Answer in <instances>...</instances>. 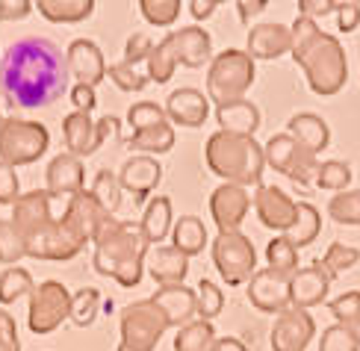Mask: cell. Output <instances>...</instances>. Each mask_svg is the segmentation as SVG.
<instances>
[{
	"label": "cell",
	"instance_id": "cell-1",
	"mask_svg": "<svg viewBox=\"0 0 360 351\" xmlns=\"http://www.w3.org/2000/svg\"><path fill=\"white\" fill-rule=\"evenodd\" d=\"M68 63L51 39L27 36L9 44L0 59V89L12 106L36 110L63 98L68 89Z\"/></svg>",
	"mask_w": 360,
	"mask_h": 351
},
{
	"label": "cell",
	"instance_id": "cell-2",
	"mask_svg": "<svg viewBox=\"0 0 360 351\" xmlns=\"http://www.w3.org/2000/svg\"><path fill=\"white\" fill-rule=\"evenodd\" d=\"M51 198L53 195L48 189H33L27 195H18V201L12 204L15 212L9 222L21 236L27 257L65 263L83 251L89 236L71 212H63L59 219L51 216Z\"/></svg>",
	"mask_w": 360,
	"mask_h": 351
},
{
	"label": "cell",
	"instance_id": "cell-3",
	"mask_svg": "<svg viewBox=\"0 0 360 351\" xmlns=\"http://www.w3.org/2000/svg\"><path fill=\"white\" fill-rule=\"evenodd\" d=\"M292 59L304 71L307 86L322 98H331L349 80V59L337 36L319 30L316 21L298 15L292 21Z\"/></svg>",
	"mask_w": 360,
	"mask_h": 351
},
{
	"label": "cell",
	"instance_id": "cell-4",
	"mask_svg": "<svg viewBox=\"0 0 360 351\" xmlns=\"http://www.w3.org/2000/svg\"><path fill=\"white\" fill-rule=\"evenodd\" d=\"M92 242H95L92 266L98 274L112 278L124 289L139 286L142 272H145V254L151 245L145 242V236L136 224L118 222L110 216Z\"/></svg>",
	"mask_w": 360,
	"mask_h": 351
},
{
	"label": "cell",
	"instance_id": "cell-5",
	"mask_svg": "<svg viewBox=\"0 0 360 351\" xmlns=\"http://www.w3.org/2000/svg\"><path fill=\"white\" fill-rule=\"evenodd\" d=\"M207 169L224 183L233 186H260L263 169H266V154L263 145L254 136H236L216 130L204 145Z\"/></svg>",
	"mask_w": 360,
	"mask_h": 351
},
{
	"label": "cell",
	"instance_id": "cell-6",
	"mask_svg": "<svg viewBox=\"0 0 360 351\" xmlns=\"http://www.w3.org/2000/svg\"><path fill=\"white\" fill-rule=\"evenodd\" d=\"M254 86V59L248 51H224L216 53L207 71V101L216 106L243 101V95Z\"/></svg>",
	"mask_w": 360,
	"mask_h": 351
},
{
	"label": "cell",
	"instance_id": "cell-7",
	"mask_svg": "<svg viewBox=\"0 0 360 351\" xmlns=\"http://www.w3.org/2000/svg\"><path fill=\"white\" fill-rule=\"evenodd\" d=\"M51 145V133L39 121H21V118H4L0 127V162L6 165H30L36 162Z\"/></svg>",
	"mask_w": 360,
	"mask_h": 351
},
{
	"label": "cell",
	"instance_id": "cell-8",
	"mask_svg": "<svg viewBox=\"0 0 360 351\" xmlns=\"http://www.w3.org/2000/svg\"><path fill=\"white\" fill-rule=\"evenodd\" d=\"M166 331H169V319L151 298L127 304L122 313V343H118V351H154Z\"/></svg>",
	"mask_w": 360,
	"mask_h": 351
},
{
	"label": "cell",
	"instance_id": "cell-9",
	"mask_svg": "<svg viewBox=\"0 0 360 351\" xmlns=\"http://www.w3.org/2000/svg\"><path fill=\"white\" fill-rule=\"evenodd\" d=\"M213 263L228 286H243L257 272V251L245 234H219L213 239Z\"/></svg>",
	"mask_w": 360,
	"mask_h": 351
},
{
	"label": "cell",
	"instance_id": "cell-10",
	"mask_svg": "<svg viewBox=\"0 0 360 351\" xmlns=\"http://www.w3.org/2000/svg\"><path fill=\"white\" fill-rule=\"evenodd\" d=\"M263 154H266V165H272L275 172L290 177L298 186H307V183L316 180V169H319L316 154H310L307 148H302L287 133L272 136L263 145Z\"/></svg>",
	"mask_w": 360,
	"mask_h": 351
},
{
	"label": "cell",
	"instance_id": "cell-11",
	"mask_svg": "<svg viewBox=\"0 0 360 351\" xmlns=\"http://www.w3.org/2000/svg\"><path fill=\"white\" fill-rule=\"evenodd\" d=\"M30 331L44 337V333L56 331L71 313V293L59 281H44L33 286L30 293Z\"/></svg>",
	"mask_w": 360,
	"mask_h": 351
},
{
	"label": "cell",
	"instance_id": "cell-12",
	"mask_svg": "<svg viewBox=\"0 0 360 351\" xmlns=\"http://www.w3.org/2000/svg\"><path fill=\"white\" fill-rule=\"evenodd\" d=\"M248 301L260 313H283L290 304V274L275 272V269H257L254 278L248 281Z\"/></svg>",
	"mask_w": 360,
	"mask_h": 351
},
{
	"label": "cell",
	"instance_id": "cell-13",
	"mask_svg": "<svg viewBox=\"0 0 360 351\" xmlns=\"http://www.w3.org/2000/svg\"><path fill=\"white\" fill-rule=\"evenodd\" d=\"M248 210H251V195L243 186H233V183H221L210 195V216H213L219 234H236L243 227Z\"/></svg>",
	"mask_w": 360,
	"mask_h": 351
},
{
	"label": "cell",
	"instance_id": "cell-14",
	"mask_svg": "<svg viewBox=\"0 0 360 351\" xmlns=\"http://www.w3.org/2000/svg\"><path fill=\"white\" fill-rule=\"evenodd\" d=\"M316 337V322L307 310L287 307L272 328V351H304Z\"/></svg>",
	"mask_w": 360,
	"mask_h": 351
},
{
	"label": "cell",
	"instance_id": "cell-15",
	"mask_svg": "<svg viewBox=\"0 0 360 351\" xmlns=\"http://www.w3.org/2000/svg\"><path fill=\"white\" fill-rule=\"evenodd\" d=\"M295 207L298 201L278 189V186H257L254 195V210H257V219L269 231H281V236L290 231V224L295 222Z\"/></svg>",
	"mask_w": 360,
	"mask_h": 351
},
{
	"label": "cell",
	"instance_id": "cell-16",
	"mask_svg": "<svg viewBox=\"0 0 360 351\" xmlns=\"http://www.w3.org/2000/svg\"><path fill=\"white\" fill-rule=\"evenodd\" d=\"M174 59L186 68H201L204 63H213V39L201 27H180L166 36Z\"/></svg>",
	"mask_w": 360,
	"mask_h": 351
},
{
	"label": "cell",
	"instance_id": "cell-17",
	"mask_svg": "<svg viewBox=\"0 0 360 351\" xmlns=\"http://www.w3.org/2000/svg\"><path fill=\"white\" fill-rule=\"evenodd\" d=\"M65 63H68V74L80 86H98L107 77V63H103V53L92 39H74L65 51Z\"/></svg>",
	"mask_w": 360,
	"mask_h": 351
},
{
	"label": "cell",
	"instance_id": "cell-18",
	"mask_svg": "<svg viewBox=\"0 0 360 351\" xmlns=\"http://www.w3.org/2000/svg\"><path fill=\"white\" fill-rule=\"evenodd\" d=\"M328 286H331V274L325 272L322 260L310 263L290 278V304L298 310L316 307V304H322L328 298Z\"/></svg>",
	"mask_w": 360,
	"mask_h": 351
},
{
	"label": "cell",
	"instance_id": "cell-19",
	"mask_svg": "<svg viewBox=\"0 0 360 351\" xmlns=\"http://www.w3.org/2000/svg\"><path fill=\"white\" fill-rule=\"evenodd\" d=\"M160 180H162V165L148 154L130 157L122 165V172H118V183H122V189L133 195V201H145L160 186Z\"/></svg>",
	"mask_w": 360,
	"mask_h": 351
},
{
	"label": "cell",
	"instance_id": "cell-20",
	"mask_svg": "<svg viewBox=\"0 0 360 351\" xmlns=\"http://www.w3.org/2000/svg\"><path fill=\"white\" fill-rule=\"evenodd\" d=\"M151 301L157 307L166 313L169 319V328H184L192 322L195 310H198V295H195V289L184 286V283H174V286H160L157 293L151 295Z\"/></svg>",
	"mask_w": 360,
	"mask_h": 351
},
{
	"label": "cell",
	"instance_id": "cell-21",
	"mask_svg": "<svg viewBox=\"0 0 360 351\" xmlns=\"http://www.w3.org/2000/svg\"><path fill=\"white\" fill-rule=\"evenodd\" d=\"M145 269L160 286H174L186 281L189 257H184L174 245H154L145 254Z\"/></svg>",
	"mask_w": 360,
	"mask_h": 351
},
{
	"label": "cell",
	"instance_id": "cell-22",
	"mask_svg": "<svg viewBox=\"0 0 360 351\" xmlns=\"http://www.w3.org/2000/svg\"><path fill=\"white\" fill-rule=\"evenodd\" d=\"M210 115V101L198 89H174L166 101V118L180 127H201Z\"/></svg>",
	"mask_w": 360,
	"mask_h": 351
},
{
	"label": "cell",
	"instance_id": "cell-23",
	"mask_svg": "<svg viewBox=\"0 0 360 351\" xmlns=\"http://www.w3.org/2000/svg\"><path fill=\"white\" fill-rule=\"evenodd\" d=\"M292 30L283 24H257L248 33V56L251 59H278L290 53Z\"/></svg>",
	"mask_w": 360,
	"mask_h": 351
},
{
	"label": "cell",
	"instance_id": "cell-24",
	"mask_svg": "<svg viewBox=\"0 0 360 351\" xmlns=\"http://www.w3.org/2000/svg\"><path fill=\"white\" fill-rule=\"evenodd\" d=\"M63 136H65V145H68V154L74 157H89L101 148L98 139V127L89 113H68L63 121Z\"/></svg>",
	"mask_w": 360,
	"mask_h": 351
},
{
	"label": "cell",
	"instance_id": "cell-25",
	"mask_svg": "<svg viewBox=\"0 0 360 351\" xmlns=\"http://www.w3.org/2000/svg\"><path fill=\"white\" fill-rule=\"evenodd\" d=\"M48 192L51 195H77L83 189V162L74 154H59L48 165Z\"/></svg>",
	"mask_w": 360,
	"mask_h": 351
},
{
	"label": "cell",
	"instance_id": "cell-26",
	"mask_svg": "<svg viewBox=\"0 0 360 351\" xmlns=\"http://www.w3.org/2000/svg\"><path fill=\"white\" fill-rule=\"evenodd\" d=\"M287 136H292V139L307 148L310 154H319V151L328 148V142H331V130H328L325 118H319L316 113H298L290 118L287 125Z\"/></svg>",
	"mask_w": 360,
	"mask_h": 351
},
{
	"label": "cell",
	"instance_id": "cell-27",
	"mask_svg": "<svg viewBox=\"0 0 360 351\" xmlns=\"http://www.w3.org/2000/svg\"><path fill=\"white\" fill-rule=\"evenodd\" d=\"M216 121L221 125L224 133H236V136H254L260 127V110L251 101H233L216 106Z\"/></svg>",
	"mask_w": 360,
	"mask_h": 351
},
{
	"label": "cell",
	"instance_id": "cell-28",
	"mask_svg": "<svg viewBox=\"0 0 360 351\" xmlns=\"http://www.w3.org/2000/svg\"><path fill=\"white\" fill-rule=\"evenodd\" d=\"M65 212H71V216L80 222V227L86 231L89 242H92V239L98 236V231L103 227V222L110 219V212L103 210V207L98 204V198H95L92 192H86V189H80L77 195H71V198H68Z\"/></svg>",
	"mask_w": 360,
	"mask_h": 351
},
{
	"label": "cell",
	"instance_id": "cell-29",
	"mask_svg": "<svg viewBox=\"0 0 360 351\" xmlns=\"http://www.w3.org/2000/svg\"><path fill=\"white\" fill-rule=\"evenodd\" d=\"M169 227H172V201H169L166 195H157L145 207V216L139 222V231H142L148 245L154 248L157 242H162V239L169 236Z\"/></svg>",
	"mask_w": 360,
	"mask_h": 351
},
{
	"label": "cell",
	"instance_id": "cell-30",
	"mask_svg": "<svg viewBox=\"0 0 360 351\" xmlns=\"http://www.w3.org/2000/svg\"><path fill=\"white\" fill-rule=\"evenodd\" d=\"M319 227H322L319 210L313 207V204H307V201H298V207H295V222L290 224V231L283 234V239H287L290 245L298 251V248L310 245V242H316Z\"/></svg>",
	"mask_w": 360,
	"mask_h": 351
},
{
	"label": "cell",
	"instance_id": "cell-31",
	"mask_svg": "<svg viewBox=\"0 0 360 351\" xmlns=\"http://www.w3.org/2000/svg\"><path fill=\"white\" fill-rule=\"evenodd\" d=\"M33 6L53 24H77L95 12V0H39Z\"/></svg>",
	"mask_w": 360,
	"mask_h": 351
},
{
	"label": "cell",
	"instance_id": "cell-32",
	"mask_svg": "<svg viewBox=\"0 0 360 351\" xmlns=\"http://www.w3.org/2000/svg\"><path fill=\"white\" fill-rule=\"evenodd\" d=\"M172 245L184 254V257H195L201 254L207 245V227L198 216H184L174 224V234H172Z\"/></svg>",
	"mask_w": 360,
	"mask_h": 351
},
{
	"label": "cell",
	"instance_id": "cell-33",
	"mask_svg": "<svg viewBox=\"0 0 360 351\" xmlns=\"http://www.w3.org/2000/svg\"><path fill=\"white\" fill-rule=\"evenodd\" d=\"M130 148L142 151V154H166V151L174 148V127L169 121H162L157 127H148V130H136L130 139Z\"/></svg>",
	"mask_w": 360,
	"mask_h": 351
},
{
	"label": "cell",
	"instance_id": "cell-34",
	"mask_svg": "<svg viewBox=\"0 0 360 351\" xmlns=\"http://www.w3.org/2000/svg\"><path fill=\"white\" fill-rule=\"evenodd\" d=\"M216 343V331L204 319H192L189 325H184L174 337V351H210Z\"/></svg>",
	"mask_w": 360,
	"mask_h": 351
},
{
	"label": "cell",
	"instance_id": "cell-35",
	"mask_svg": "<svg viewBox=\"0 0 360 351\" xmlns=\"http://www.w3.org/2000/svg\"><path fill=\"white\" fill-rule=\"evenodd\" d=\"M92 192L98 198V204L103 207L112 216V212L122 207V183H118V174H112L110 169H101L95 174V183H92Z\"/></svg>",
	"mask_w": 360,
	"mask_h": 351
},
{
	"label": "cell",
	"instance_id": "cell-36",
	"mask_svg": "<svg viewBox=\"0 0 360 351\" xmlns=\"http://www.w3.org/2000/svg\"><path fill=\"white\" fill-rule=\"evenodd\" d=\"M98 307H101V293H98V289H92V286H86V289H80V293L71 295V313H68V319L77 328H89L95 322Z\"/></svg>",
	"mask_w": 360,
	"mask_h": 351
},
{
	"label": "cell",
	"instance_id": "cell-37",
	"mask_svg": "<svg viewBox=\"0 0 360 351\" xmlns=\"http://www.w3.org/2000/svg\"><path fill=\"white\" fill-rule=\"evenodd\" d=\"M328 216L337 224H360V189H346L328 201Z\"/></svg>",
	"mask_w": 360,
	"mask_h": 351
},
{
	"label": "cell",
	"instance_id": "cell-38",
	"mask_svg": "<svg viewBox=\"0 0 360 351\" xmlns=\"http://www.w3.org/2000/svg\"><path fill=\"white\" fill-rule=\"evenodd\" d=\"M316 183L319 189H331V192H346L349 189V183H352V169L346 162H340V160H325L319 162V169H316Z\"/></svg>",
	"mask_w": 360,
	"mask_h": 351
},
{
	"label": "cell",
	"instance_id": "cell-39",
	"mask_svg": "<svg viewBox=\"0 0 360 351\" xmlns=\"http://www.w3.org/2000/svg\"><path fill=\"white\" fill-rule=\"evenodd\" d=\"M27 293H33V278H30L27 269L12 266L0 274V304H12Z\"/></svg>",
	"mask_w": 360,
	"mask_h": 351
},
{
	"label": "cell",
	"instance_id": "cell-40",
	"mask_svg": "<svg viewBox=\"0 0 360 351\" xmlns=\"http://www.w3.org/2000/svg\"><path fill=\"white\" fill-rule=\"evenodd\" d=\"M174 68H177V59H174L172 48L166 44V39L157 42L151 56H148V77H151L154 83H169Z\"/></svg>",
	"mask_w": 360,
	"mask_h": 351
},
{
	"label": "cell",
	"instance_id": "cell-41",
	"mask_svg": "<svg viewBox=\"0 0 360 351\" xmlns=\"http://www.w3.org/2000/svg\"><path fill=\"white\" fill-rule=\"evenodd\" d=\"M266 260H269V269L283 272V274H290V278H292L295 266H298V251H295L283 236H275V239L266 245Z\"/></svg>",
	"mask_w": 360,
	"mask_h": 351
},
{
	"label": "cell",
	"instance_id": "cell-42",
	"mask_svg": "<svg viewBox=\"0 0 360 351\" xmlns=\"http://www.w3.org/2000/svg\"><path fill=\"white\" fill-rule=\"evenodd\" d=\"M357 260H360L357 248L342 245V242H331L328 251H325V257H322V266H325V272L331 274V281H334L337 274H342V272H349L352 266H357Z\"/></svg>",
	"mask_w": 360,
	"mask_h": 351
},
{
	"label": "cell",
	"instance_id": "cell-43",
	"mask_svg": "<svg viewBox=\"0 0 360 351\" xmlns=\"http://www.w3.org/2000/svg\"><path fill=\"white\" fill-rule=\"evenodd\" d=\"M139 9H142L148 24L172 27L180 15V0H139Z\"/></svg>",
	"mask_w": 360,
	"mask_h": 351
},
{
	"label": "cell",
	"instance_id": "cell-44",
	"mask_svg": "<svg viewBox=\"0 0 360 351\" xmlns=\"http://www.w3.org/2000/svg\"><path fill=\"white\" fill-rule=\"evenodd\" d=\"M198 310H195V316L198 319H204V322H210V319H216L219 313H221V307H224V295H221V289L213 283V281H201L198 283Z\"/></svg>",
	"mask_w": 360,
	"mask_h": 351
},
{
	"label": "cell",
	"instance_id": "cell-45",
	"mask_svg": "<svg viewBox=\"0 0 360 351\" xmlns=\"http://www.w3.org/2000/svg\"><path fill=\"white\" fill-rule=\"evenodd\" d=\"M127 121L133 125V133H136V130L157 127V125H162V121H169V118H166V110H162V106H157L151 101H139V103L130 106Z\"/></svg>",
	"mask_w": 360,
	"mask_h": 351
},
{
	"label": "cell",
	"instance_id": "cell-46",
	"mask_svg": "<svg viewBox=\"0 0 360 351\" xmlns=\"http://www.w3.org/2000/svg\"><path fill=\"white\" fill-rule=\"evenodd\" d=\"M21 257H27V248L18 231L12 227L9 219H0V263H18Z\"/></svg>",
	"mask_w": 360,
	"mask_h": 351
},
{
	"label": "cell",
	"instance_id": "cell-47",
	"mask_svg": "<svg viewBox=\"0 0 360 351\" xmlns=\"http://www.w3.org/2000/svg\"><path fill=\"white\" fill-rule=\"evenodd\" d=\"M328 310L337 319V325H352L354 319H360V289H352V293H342L340 298H334L328 304Z\"/></svg>",
	"mask_w": 360,
	"mask_h": 351
},
{
	"label": "cell",
	"instance_id": "cell-48",
	"mask_svg": "<svg viewBox=\"0 0 360 351\" xmlns=\"http://www.w3.org/2000/svg\"><path fill=\"white\" fill-rule=\"evenodd\" d=\"M107 77H112V83L122 89V91H142L148 86V77L133 68V65H124V63H115L107 68Z\"/></svg>",
	"mask_w": 360,
	"mask_h": 351
},
{
	"label": "cell",
	"instance_id": "cell-49",
	"mask_svg": "<svg viewBox=\"0 0 360 351\" xmlns=\"http://www.w3.org/2000/svg\"><path fill=\"white\" fill-rule=\"evenodd\" d=\"M319 351H360V345L352 340V333L342 325H331L322 331Z\"/></svg>",
	"mask_w": 360,
	"mask_h": 351
},
{
	"label": "cell",
	"instance_id": "cell-50",
	"mask_svg": "<svg viewBox=\"0 0 360 351\" xmlns=\"http://www.w3.org/2000/svg\"><path fill=\"white\" fill-rule=\"evenodd\" d=\"M151 51H154V42L151 39H148L145 33H133L127 39V48H124V59H122V63L124 65H136V63H142V59L151 56Z\"/></svg>",
	"mask_w": 360,
	"mask_h": 351
},
{
	"label": "cell",
	"instance_id": "cell-51",
	"mask_svg": "<svg viewBox=\"0 0 360 351\" xmlns=\"http://www.w3.org/2000/svg\"><path fill=\"white\" fill-rule=\"evenodd\" d=\"M0 351H21L18 325H15L12 313L6 310H0Z\"/></svg>",
	"mask_w": 360,
	"mask_h": 351
},
{
	"label": "cell",
	"instance_id": "cell-52",
	"mask_svg": "<svg viewBox=\"0 0 360 351\" xmlns=\"http://www.w3.org/2000/svg\"><path fill=\"white\" fill-rule=\"evenodd\" d=\"M18 201V174L12 165L0 162V204H15Z\"/></svg>",
	"mask_w": 360,
	"mask_h": 351
},
{
	"label": "cell",
	"instance_id": "cell-53",
	"mask_svg": "<svg viewBox=\"0 0 360 351\" xmlns=\"http://www.w3.org/2000/svg\"><path fill=\"white\" fill-rule=\"evenodd\" d=\"M33 12L30 0H0V21H21Z\"/></svg>",
	"mask_w": 360,
	"mask_h": 351
},
{
	"label": "cell",
	"instance_id": "cell-54",
	"mask_svg": "<svg viewBox=\"0 0 360 351\" xmlns=\"http://www.w3.org/2000/svg\"><path fill=\"white\" fill-rule=\"evenodd\" d=\"M337 6L340 4H334V0H302V4H298V15L316 21V15H322V18H325V15H334Z\"/></svg>",
	"mask_w": 360,
	"mask_h": 351
},
{
	"label": "cell",
	"instance_id": "cell-55",
	"mask_svg": "<svg viewBox=\"0 0 360 351\" xmlns=\"http://www.w3.org/2000/svg\"><path fill=\"white\" fill-rule=\"evenodd\" d=\"M71 103L77 106V113H92L95 106H98V95H95V89L92 86H74L71 89Z\"/></svg>",
	"mask_w": 360,
	"mask_h": 351
},
{
	"label": "cell",
	"instance_id": "cell-56",
	"mask_svg": "<svg viewBox=\"0 0 360 351\" xmlns=\"http://www.w3.org/2000/svg\"><path fill=\"white\" fill-rule=\"evenodd\" d=\"M334 15H337V24H340L342 33H352V30H357V24H360V4H340Z\"/></svg>",
	"mask_w": 360,
	"mask_h": 351
},
{
	"label": "cell",
	"instance_id": "cell-57",
	"mask_svg": "<svg viewBox=\"0 0 360 351\" xmlns=\"http://www.w3.org/2000/svg\"><path fill=\"white\" fill-rule=\"evenodd\" d=\"M266 6H269L266 0H239V4H236V9H239V18H243V21L254 18V15H260Z\"/></svg>",
	"mask_w": 360,
	"mask_h": 351
},
{
	"label": "cell",
	"instance_id": "cell-58",
	"mask_svg": "<svg viewBox=\"0 0 360 351\" xmlns=\"http://www.w3.org/2000/svg\"><path fill=\"white\" fill-rule=\"evenodd\" d=\"M216 0H192L189 4V12H192V18H198V21H204V18H210V15L216 12Z\"/></svg>",
	"mask_w": 360,
	"mask_h": 351
},
{
	"label": "cell",
	"instance_id": "cell-59",
	"mask_svg": "<svg viewBox=\"0 0 360 351\" xmlns=\"http://www.w3.org/2000/svg\"><path fill=\"white\" fill-rule=\"evenodd\" d=\"M210 351H248V348H245L243 340H236V337H221V340L213 343Z\"/></svg>",
	"mask_w": 360,
	"mask_h": 351
},
{
	"label": "cell",
	"instance_id": "cell-60",
	"mask_svg": "<svg viewBox=\"0 0 360 351\" xmlns=\"http://www.w3.org/2000/svg\"><path fill=\"white\" fill-rule=\"evenodd\" d=\"M342 328H346V331L352 333V340H354V343L360 345V319H354V322H352V325H342Z\"/></svg>",
	"mask_w": 360,
	"mask_h": 351
},
{
	"label": "cell",
	"instance_id": "cell-61",
	"mask_svg": "<svg viewBox=\"0 0 360 351\" xmlns=\"http://www.w3.org/2000/svg\"><path fill=\"white\" fill-rule=\"evenodd\" d=\"M0 127H4V115H0Z\"/></svg>",
	"mask_w": 360,
	"mask_h": 351
}]
</instances>
